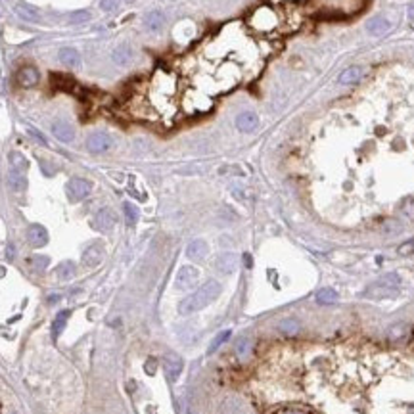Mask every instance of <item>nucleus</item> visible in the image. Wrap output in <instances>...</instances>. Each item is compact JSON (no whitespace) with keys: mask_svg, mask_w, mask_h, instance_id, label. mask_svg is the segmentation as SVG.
Here are the masks:
<instances>
[{"mask_svg":"<svg viewBox=\"0 0 414 414\" xmlns=\"http://www.w3.org/2000/svg\"><path fill=\"white\" fill-rule=\"evenodd\" d=\"M366 0H309L307 6L311 14L318 20H345L365 8Z\"/></svg>","mask_w":414,"mask_h":414,"instance_id":"f257e3e1","label":"nucleus"},{"mask_svg":"<svg viewBox=\"0 0 414 414\" xmlns=\"http://www.w3.org/2000/svg\"><path fill=\"white\" fill-rule=\"evenodd\" d=\"M221 295V284L217 280H207L203 286L190 293L188 298H184L179 305V313L181 315H192L196 311H202L207 305H211L215 299Z\"/></svg>","mask_w":414,"mask_h":414,"instance_id":"f03ea898","label":"nucleus"},{"mask_svg":"<svg viewBox=\"0 0 414 414\" xmlns=\"http://www.w3.org/2000/svg\"><path fill=\"white\" fill-rule=\"evenodd\" d=\"M248 25L259 35H272L282 31V14L272 6H259L248 16Z\"/></svg>","mask_w":414,"mask_h":414,"instance_id":"7ed1b4c3","label":"nucleus"},{"mask_svg":"<svg viewBox=\"0 0 414 414\" xmlns=\"http://www.w3.org/2000/svg\"><path fill=\"white\" fill-rule=\"evenodd\" d=\"M399 284H401V278L395 274V272H391V274H387V276H384L382 280H378L376 284H372L370 288H368V295H372V298H382V295H393V293H397V289H399Z\"/></svg>","mask_w":414,"mask_h":414,"instance_id":"20e7f679","label":"nucleus"},{"mask_svg":"<svg viewBox=\"0 0 414 414\" xmlns=\"http://www.w3.org/2000/svg\"><path fill=\"white\" fill-rule=\"evenodd\" d=\"M90 190H92V184H90V181H87V179H81V176H75V179H71V181L66 184V194H68L69 200H71V202H75V203L83 202L88 194H90Z\"/></svg>","mask_w":414,"mask_h":414,"instance_id":"39448f33","label":"nucleus"},{"mask_svg":"<svg viewBox=\"0 0 414 414\" xmlns=\"http://www.w3.org/2000/svg\"><path fill=\"white\" fill-rule=\"evenodd\" d=\"M200 280V270L192 267V265H184L181 267L179 274H176V288L179 289H192Z\"/></svg>","mask_w":414,"mask_h":414,"instance_id":"423d86ee","label":"nucleus"},{"mask_svg":"<svg viewBox=\"0 0 414 414\" xmlns=\"http://www.w3.org/2000/svg\"><path fill=\"white\" fill-rule=\"evenodd\" d=\"M16 81L21 88H33L39 85L40 73L35 66H23V68L16 73Z\"/></svg>","mask_w":414,"mask_h":414,"instance_id":"0eeeda50","label":"nucleus"},{"mask_svg":"<svg viewBox=\"0 0 414 414\" xmlns=\"http://www.w3.org/2000/svg\"><path fill=\"white\" fill-rule=\"evenodd\" d=\"M111 148V136L106 133H94L87 138V150L90 154H104Z\"/></svg>","mask_w":414,"mask_h":414,"instance_id":"6e6552de","label":"nucleus"},{"mask_svg":"<svg viewBox=\"0 0 414 414\" xmlns=\"http://www.w3.org/2000/svg\"><path fill=\"white\" fill-rule=\"evenodd\" d=\"M92 226L100 232L111 230V228L115 226V215H113V211L107 209V207L100 209V211L94 215V219H92Z\"/></svg>","mask_w":414,"mask_h":414,"instance_id":"1a4fd4ad","label":"nucleus"},{"mask_svg":"<svg viewBox=\"0 0 414 414\" xmlns=\"http://www.w3.org/2000/svg\"><path fill=\"white\" fill-rule=\"evenodd\" d=\"M27 242L33 248H42L48 244V232L42 224H31L27 228Z\"/></svg>","mask_w":414,"mask_h":414,"instance_id":"9d476101","label":"nucleus"},{"mask_svg":"<svg viewBox=\"0 0 414 414\" xmlns=\"http://www.w3.org/2000/svg\"><path fill=\"white\" fill-rule=\"evenodd\" d=\"M215 269L221 274H232L238 269V255L236 253H221L215 261Z\"/></svg>","mask_w":414,"mask_h":414,"instance_id":"9b49d317","label":"nucleus"},{"mask_svg":"<svg viewBox=\"0 0 414 414\" xmlns=\"http://www.w3.org/2000/svg\"><path fill=\"white\" fill-rule=\"evenodd\" d=\"M163 368H165V374H167V378L171 380V382H176V378L181 376V372H183V361L179 359L176 355H167L163 361Z\"/></svg>","mask_w":414,"mask_h":414,"instance_id":"f8f14e48","label":"nucleus"},{"mask_svg":"<svg viewBox=\"0 0 414 414\" xmlns=\"http://www.w3.org/2000/svg\"><path fill=\"white\" fill-rule=\"evenodd\" d=\"M257 125H259V117L255 115L253 111H244V113L236 117V127L242 133H251V131L257 129Z\"/></svg>","mask_w":414,"mask_h":414,"instance_id":"ddd939ff","label":"nucleus"},{"mask_svg":"<svg viewBox=\"0 0 414 414\" xmlns=\"http://www.w3.org/2000/svg\"><path fill=\"white\" fill-rule=\"evenodd\" d=\"M52 135L56 136L58 140H62V142H73V138H75V133H73V127L69 125L68 121H56L54 125H52Z\"/></svg>","mask_w":414,"mask_h":414,"instance_id":"4468645a","label":"nucleus"},{"mask_svg":"<svg viewBox=\"0 0 414 414\" xmlns=\"http://www.w3.org/2000/svg\"><path fill=\"white\" fill-rule=\"evenodd\" d=\"M60 62L69 69H79L81 68V56L75 48H62L58 52Z\"/></svg>","mask_w":414,"mask_h":414,"instance_id":"2eb2a0df","label":"nucleus"},{"mask_svg":"<svg viewBox=\"0 0 414 414\" xmlns=\"http://www.w3.org/2000/svg\"><path fill=\"white\" fill-rule=\"evenodd\" d=\"M207 251H209V248H207V244L203 240H194L188 244V248H186V255H188V259L192 261H202L205 259V255H207Z\"/></svg>","mask_w":414,"mask_h":414,"instance_id":"dca6fc26","label":"nucleus"},{"mask_svg":"<svg viewBox=\"0 0 414 414\" xmlns=\"http://www.w3.org/2000/svg\"><path fill=\"white\" fill-rule=\"evenodd\" d=\"M389 27H391V23L385 20V18H382V16L372 18V20L368 21V25H366V29H368V33H370L372 37H382V35H385V33L389 31Z\"/></svg>","mask_w":414,"mask_h":414,"instance_id":"f3484780","label":"nucleus"},{"mask_svg":"<svg viewBox=\"0 0 414 414\" xmlns=\"http://www.w3.org/2000/svg\"><path fill=\"white\" fill-rule=\"evenodd\" d=\"M102 255H104L102 246H100V244H94V246H90V248L83 253V265H85V267H96L98 263L102 261Z\"/></svg>","mask_w":414,"mask_h":414,"instance_id":"a211bd4d","label":"nucleus"},{"mask_svg":"<svg viewBox=\"0 0 414 414\" xmlns=\"http://www.w3.org/2000/svg\"><path fill=\"white\" fill-rule=\"evenodd\" d=\"M111 58H113V64H117V66H129L131 60H133V50H131L129 44H119L113 50Z\"/></svg>","mask_w":414,"mask_h":414,"instance_id":"6ab92c4d","label":"nucleus"},{"mask_svg":"<svg viewBox=\"0 0 414 414\" xmlns=\"http://www.w3.org/2000/svg\"><path fill=\"white\" fill-rule=\"evenodd\" d=\"M75 272H77V267H75L73 261H64V263H60L58 267H56V270H54L56 278L60 280H71L75 276Z\"/></svg>","mask_w":414,"mask_h":414,"instance_id":"aec40b11","label":"nucleus"},{"mask_svg":"<svg viewBox=\"0 0 414 414\" xmlns=\"http://www.w3.org/2000/svg\"><path fill=\"white\" fill-rule=\"evenodd\" d=\"M8 183H10V188L14 192H23L27 188V179L21 171H16L12 169L10 174H8Z\"/></svg>","mask_w":414,"mask_h":414,"instance_id":"412c9836","label":"nucleus"},{"mask_svg":"<svg viewBox=\"0 0 414 414\" xmlns=\"http://www.w3.org/2000/svg\"><path fill=\"white\" fill-rule=\"evenodd\" d=\"M363 77V68L353 66V68H347L341 75H339V83L341 85H355L357 81H361Z\"/></svg>","mask_w":414,"mask_h":414,"instance_id":"4be33fe9","label":"nucleus"},{"mask_svg":"<svg viewBox=\"0 0 414 414\" xmlns=\"http://www.w3.org/2000/svg\"><path fill=\"white\" fill-rule=\"evenodd\" d=\"M144 25L148 27L150 31H159L161 27L165 25V16L161 14V12H150L148 16H146L144 20Z\"/></svg>","mask_w":414,"mask_h":414,"instance_id":"5701e85b","label":"nucleus"},{"mask_svg":"<svg viewBox=\"0 0 414 414\" xmlns=\"http://www.w3.org/2000/svg\"><path fill=\"white\" fill-rule=\"evenodd\" d=\"M278 332L282 334V336H286V337L298 336L299 322L298 320H293V318H286V320H282V322L278 324Z\"/></svg>","mask_w":414,"mask_h":414,"instance_id":"b1692460","label":"nucleus"},{"mask_svg":"<svg viewBox=\"0 0 414 414\" xmlns=\"http://www.w3.org/2000/svg\"><path fill=\"white\" fill-rule=\"evenodd\" d=\"M16 14L25 21H39L40 20L39 12L35 10V8H31V6H25V4H18V6H16Z\"/></svg>","mask_w":414,"mask_h":414,"instance_id":"393cba45","label":"nucleus"},{"mask_svg":"<svg viewBox=\"0 0 414 414\" xmlns=\"http://www.w3.org/2000/svg\"><path fill=\"white\" fill-rule=\"evenodd\" d=\"M408 332H410V328L406 326V324H393V326L387 330V336H389V339H393V341H399V339H406V337H408Z\"/></svg>","mask_w":414,"mask_h":414,"instance_id":"a878e982","label":"nucleus"},{"mask_svg":"<svg viewBox=\"0 0 414 414\" xmlns=\"http://www.w3.org/2000/svg\"><path fill=\"white\" fill-rule=\"evenodd\" d=\"M317 301L320 303V305H334V303H337L336 289H332V288L320 289V291L317 293Z\"/></svg>","mask_w":414,"mask_h":414,"instance_id":"bb28decb","label":"nucleus"},{"mask_svg":"<svg viewBox=\"0 0 414 414\" xmlns=\"http://www.w3.org/2000/svg\"><path fill=\"white\" fill-rule=\"evenodd\" d=\"M68 318H69V311H62V313H58V317H56V320H54V326H52V336L58 337L60 334L64 332Z\"/></svg>","mask_w":414,"mask_h":414,"instance_id":"cd10ccee","label":"nucleus"},{"mask_svg":"<svg viewBox=\"0 0 414 414\" xmlns=\"http://www.w3.org/2000/svg\"><path fill=\"white\" fill-rule=\"evenodd\" d=\"M48 263H50V259L46 257V255H33V257H29V261H27V265H29L33 270H37V272L46 269Z\"/></svg>","mask_w":414,"mask_h":414,"instance_id":"c85d7f7f","label":"nucleus"},{"mask_svg":"<svg viewBox=\"0 0 414 414\" xmlns=\"http://www.w3.org/2000/svg\"><path fill=\"white\" fill-rule=\"evenodd\" d=\"M123 213H125V219H127V224L129 226H135L136 221H138V211L133 203L125 202L123 203Z\"/></svg>","mask_w":414,"mask_h":414,"instance_id":"c756f323","label":"nucleus"},{"mask_svg":"<svg viewBox=\"0 0 414 414\" xmlns=\"http://www.w3.org/2000/svg\"><path fill=\"white\" fill-rule=\"evenodd\" d=\"M10 163H12V169H16V171H25L27 167H29V163H27V159L23 157L21 154H18V152H12L10 154Z\"/></svg>","mask_w":414,"mask_h":414,"instance_id":"7c9ffc66","label":"nucleus"},{"mask_svg":"<svg viewBox=\"0 0 414 414\" xmlns=\"http://www.w3.org/2000/svg\"><path fill=\"white\" fill-rule=\"evenodd\" d=\"M250 353H251V341L248 337H242L240 341L236 343V355L240 357V359H246Z\"/></svg>","mask_w":414,"mask_h":414,"instance_id":"2f4dec72","label":"nucleus"},{"mask_svg":"<svg viewBox=\"0 0 414 414\" xmlns=\"http://www.w3.org/2000/svg\"><path fill=\"white\" fill-rule=\"evenodd\" d=\"M228 337H230V330H224V332H221L219 336L213 339L211 345H209V353H215V351H217V349H219V347H221L222 343L228 339Z\"/></svg>","mask_w":414,"mask_h":414,"instance_id":"473e14b6","label":"nucleus"},{"mask_svg":"<svg viewBox=\"0 0 414 414\" xmlns=\"http://www.w3.org/2000/svg\"><path fill=\"white\" fill-rule=\"evenodd\" d=\"M90 20V14H88L87 10H79V12H73L71 16H69V21L71 23H85V21Z\"/></svg>","mask_w":414,"mask_h":414,"instance_id":"72a5a7b5","label":"nucleus"},{"mask_svg":"<svg viewBox=\"0 0 414 414\" xmlns=\"http://www.w3.org/2000/svg\"><path fill=\"white\" fill-rule=\"evenodd\" d=\"M414 253V240L404 242L403 246L399 248V255H412Z\"/></svg>","mask_w":414,"mask_h":414,"instance_id":"f704fd0d","label":"nucleus"},{"mask_svg":"<svg viewBox=\"0 0 414 414\" xmlns=\"http://www.w3.org/2000/svg\"><path fill=\"white\" fill-rule=\"evenodd\" d=\"M100 6H102V10L104 12H109L115 8V0H102L100 2Z\"/></svg>","mask_w":414,"mask_h":414,"instance_id":"c9c22d12","label":"nucleus"},{"mask_svg":"<svg viewBox=\"0 0 414 414\" xmlns=\"http://www.w3.org/2000/svg\"><path fill=\"white\" fill-rule=\"evenodd\" d=\"M155 366H157V363H155V359H148V361H146V372H148V374H154L155 372Z\"/></svg>","mask_w":414,"mask_h":414,"instance_id":"e433bc0d","label":"nucleus"},{"mask_svg":"<svg viewBox=\"0 0 414 414\" xmlns=\"http://www.w3.org/2000/svg\"><path fill=\"white\" fill-rule=\"evenodd\" d=\"M6 257H8V259H14V257H16V248H14V246H8V250H6Z\"/></svg>","mask_w":414,"mask_h":414,"instance_id":"4c0bfd02","label":"nucleus"},{"mask_svg":"<svg viewBox=\"0 0 414 414\" xmlns=\"http://www.w3.org/2000/svg\"><path fill=\"white\" fill-rule=\"evenodd\" d=\"M31 135L35 136V138H37L39 142H42V144H46V138H44V136H42V135H39L37 131H33V129H31Z\"/></svg>","mask_w":414,"mask_h":414,"instance_id":"58836bf2","label":"nucleus"},{"mask_svg":"<svg viewBox=\"0 0 414 414\" xmlns=\"http://www.w3.org/2000/svg\"><path fill=\"white\" fill-rule=\"evenodd\" d=\"M244 261H246V267H251V255H244Z\"/></svg>","mask_w":414,"mask_h":414,"instance_id":"ea45409f","label":"nucleus"},{"mask_svg":"<svg viewBox=\"0 0 414 414\" xmlns=\"http://www.w3.org/2000/svg\"><path fill=\"white\" fill-rule=\"evenodd\" d=\"M0 276H4V269L2 267H0Z\"/></svg>","mask_w":414,"mask_h":414,"instance_id":"a19ab883","label":"nucleus"},{"mask_svg":"<svg viewBox=\"0 0 414 414\" xmlns=\"http://www.w3.org/2000/svg\"><path fill=\"white\" fill-rule=\"evenodd\" d=\"M410 18H414V8L410 10Z\"/></svg>","mask_w":414,"mask_h":414,"instance_id":"79ce46f5","label":"nucleus"}]
</instances>
